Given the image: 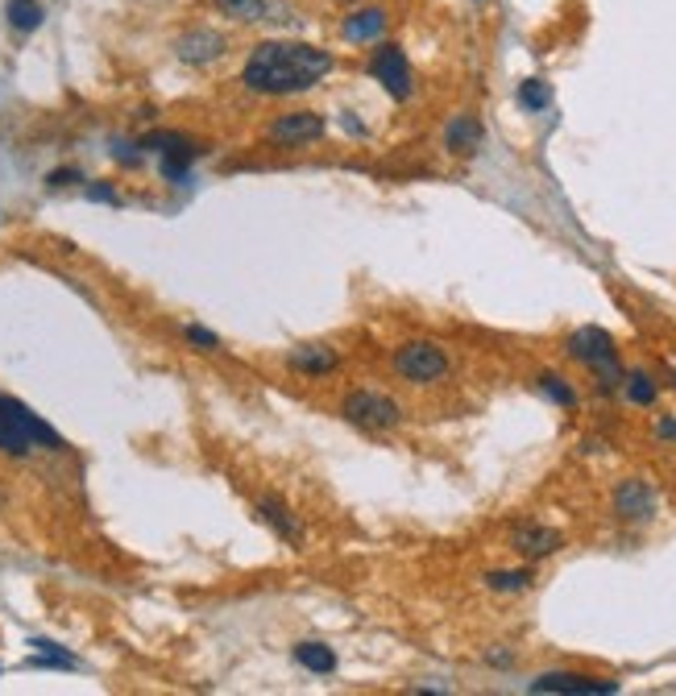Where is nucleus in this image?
I'll return each instance as SVG.
<instances>
[{
    "instance_id": "9b49d317",
    "label": "nucleus",
    "mask_w": 676,
    "mask_h": 696,
    "mask_svg": "<svg viewBox=\"0 0 676 696\" xmlns=\"http://www.w3.org/2000/svg\"><path fill=\"white\" fill-rule=\"evenodd\" d=\"M175 50H179V59H183V63L204 67V63H212V59H220V54H225V38H220L216 29H191V34H183V38L175 42Z\"/></svg>"
},
{
    "instance_id": "bb28decb",
    "label": "nucleus",
    "mask_w": 676,
    "mask_h": 696,
    "mask_svg": "<svg viewBox=\"0 0 676 696\" xmlns=\"http://www.w3.org/2000/svg\"><path fill=\"white\" fill-rule=\"evenodd\" d=\"M660 436H664V440H676V423H673V418H664V423H660Z\"/></svg>"
},
{
    "instance_id": "4468645a",
    "label": "nucleus",
    "mask_w": 676,
    "mask_h": 696,
    "mask_svg": "<svg viewBox=\"0 0 676 696\" xmlns=\"http://www.w3.org/2000/svg\"><path fill=\"white\" fill-rule=\"evenodd\" d=\"M257 511H262V518L275 527V534H279V539H291V543H299V539H304L299 523H295V514L286 511L282 502H275V498H262V502H257Z\"/></svg>"
},
{
    "instance_id": "1a4fd4ad",
    "label": "nucleus",
    "mask_w": 676,
    "mask_h": 696,
    "mask_svg": "<svg viewBox=\"0 0 676 696\" xmlns=\"http://www.w3.org/2000/svg\"><path fill=\"white\" fill-rule=\"evenodd\" d=\"M532 693H618L614 680H594L582 672H548L532 680Z\"/></svg>"
},
{
    "instance_id": "6ab92c4d",
    "label": "nucleus",
    "mask_w": 676,
    "mask_h": 696,
    "mask_svg": "<svg viewBox=\"0 0 676 696\" xmlns=\"http://www.w3.org/2000/svg\"><path fill=\"white\" fill-rule=\"evenodd\" d=\"M532 572H527V568H519V572H490V577H486V584H490L494 593H527V589H532Z\"/></svg>"
},
{
    "instance_id": "39448f33",
    "label": "nucleus",
    "mask_w": 676,
    "mask_h": 696,
    "mask_svg": "<svg viewBox=\"0 0 676 696\" xmlns=\"http://www.w3.org/2000/svg\"><path fill=\"white\" fill-rule=\"evenodd\" d=\"M341 415L349 418L353 427H361V431H391V427L403 423V411H398L395 398L378 395V390H353L341 402Z\"/></svg>"
},
{
    "instance_id": "a211bd4d",
    "label": "nucleus",
    "mask_w": 676,
    "mask_h": 696,
    "mask_svg": "<svg viewBox=\"0 0 676 696\" xmlns=\"http://www.w3.org/2000/svg\"><path fill=\"white\" fill-rule=\"evenodd\" d=\"M623 390H627V398L635 402V407H652V402H655V382L648 377V373H639V370L623 377Z\"/></svg>"
},
{
    "instance_id": "dca6fc26",
    "label": "nucleus",
    "mask_w": 676,
    "mask_h": 696,
    "mask_svg": "<svg viewBox=\"0 0 676 696\" xmlns=\"http://www.w3.org/2000/svg\"><path fill=\"white\" fill-rule=\"evenodd\" d=\"M4 17H9L13 29L29 34V29H38V25H42L47 13H42V4H38V0H9V4H4Z\"/></svg>"
},
{
    "instance_id": "20e7f679",
    "label": "nucleus",
    "mask_w": 676,
    "mask_h": 696,
    "mask_svg": "<svg viewBox=\"0 0 676 696\" xmlns=\"http://www.w3.org/2000/svg\"><path fill=\"white\" fill-rule=\"evenodd\" d=\"M391 361H395L398 377L411 382V386H432V382L448 377V352L432 340H407V345L395 348Z\"/></svg>"
},
{
    "instance_id": "9d476101",
    "label": "nucleus",
    "mask_w": 676,
    "mask_h": 696,
    "mask_svg": "<svg viewBox=\"0 0 676 696\" xmlns=\"http://www.w3.org/2000/svg\"><path fill=\"white\" fill-rule=\"evenodd\" d=\"M560 543H564V539H560V531H552V527H539V523H523V527L511 534V547L523 559L552 556V552H560Z\"/></svg>"
},
{
    "instance_id": "7ed1b4c3",
    "label": "nucleus",
    "mask_w": 676,
    "mask_h": 696,
    "mask_svg": "<svg viewBox=\"0 0 676 696\" xmlns=\"http://www.w3.org/2000/svg\"><path fill=\"white\" fill-rule=\"evenodd\" d=\"M569 357L582 361L585 370H594V377H598L602 390H618L623 377H627L623 365H618L614 340H610V332H602V327H582V332H573V336H569Z\"/></svg>"
},
{
    "instance_id": "a878e982",
    "label": "nucleus",
    "mask_w": 676,
    "mask_h": 696,
    "mask_svg": "<svg viewBox=\"0 0 676 696\" xmlns=\"http://www.w3.org/2000/svg\"><path fill=\"white\" fill-rule=\"evenodd\" d=\"M92 199H109V204H113V199H117V195H113V186H92Z\"/></svg>"
},
{
    "instance_id": "f257e3e1",
    "label": "nucleus",
    "mask_w": 676,
    "mask_h": 696,
    "mask_svg": "<svg viewBox=\"0 0 676 696\" xmlns=\"http://www.w3.org/2000/svg\"><path fill=\"white\" fill-rule=\"evenodd\" d=\"M332 70V54L307 42H262L245 59L241 83L262 95H295L316 88Z\"/></svg>"
},
{
    "instance_id": "5701e85b",
    "label": "nucleus",
    "mask_w": 676,
    "mask_h": 696,
    "mask_svg": "<svg viewBox=\"0 0 676 696\" xmlns=\"http://www.w3.org/2000/svg\"><path fill=\"white\" fill-rule=\"evenodd\" d=\"M34 647H38V659H34V663H42V668H75V659L63 655L54 643H34Z\"/></svg>"
},
{
    "instance_id": "0eeeda50",
    "label": "nucleus",
    "mask_w": 676,
    "mask_h": 696,
    "mask_svg": "<svg viewBox=\"0 0 676 696\" xmlns=\"http://www.w3.org/2000/svg\"><path fill=\"white\" fill-rule=\"evenodd\" d=\"M614 514L623 523H648L655 514V489L648 481H639V477L623 481V486L614 489Z\"/></svg>"
},
{
    "instance_id": "393cba45",
    "label": "nucleus",
    "mask_w": 676,
    "mask_h": 696,
    "mask_svg": "<svg viewBox=\"0 0 676 696\" xmlns=\"http://www.w3.org/2000/svg\"><path fill=\"white\" fill-rule=\"evenodd\" d=\"M50 186H67V183H79V170H50Z\"/></svg>"
},
{
    "instance_id": "412c9836",
    "label": "nucleus",
    "mask_w": 676,
    "mask_h": 696,
    "mask_svg": "<svg viewBox=\"0 0 676 696\" xmlns=\"http://www.w3.org/2000/svg\"><path fill=\"white\" fill-rule=\"evenodd\" d=\"M519 104L532 108V113H539V108L552 104V88H548L544 79H527V83H519Z\"/></svg>"
},
{
    "instance_id": "6e6552de",
    "label": "nucleus",
    "mask_w": 676,
    "mask_h": 696,
    "mask_svg": "<svg viewBox=\"0 0 676 696\" xmlns=\"http://www.w3.org/2000/svg\"><path fill=\"white\" fill-rule=\"evenodd\" d=\"M324 138V116L320 113H286L270 125L275 145H307V141Z\"/></svg>"
},
{
    "instance_id": "423d86ee",
    "label": "nucleus",
    "mask_w": 676,
    "mask_h": 696,
    "mask_svg": "<svg viewBox=\"0 0 676 696\" xmlns=\"http://www.w3.org/2000/svg\"><path fill=\"white\" fill-rule=\"evenodd\" d=\"M370 75L395 95V100H407L411 95V67H407V54L398 47H378L370 54Z\"/></svg>"
},
{
    "instance_id": "f8f14e48",
    "label": "nucleus",
    "mask_w": 676,
    "mask_h": 696,
    "mask_svg": "<svg viewBox=\"0 0 676 696\" xmlns=\"http://www.w3.org/2000/svg\"><path fill=\"white\" fill-rule=\"evenodd\" d=\"M444 141H448V150L461 154V158L477 154V150H482V120H477V116H457V120L448 125Z\"/></svg>"
},
{
    "instance_id": "f03ea898",
    "label": "nucleus",
    "mask_w": 676,
    "mask_h": 696,
    "mask_svg": "<svg viewBox=\"0 0 676 696\" xmlns=\"http://www.w3.org/2000/svg\"><path fill=\"white\" fill-rule=\"evenodd\" d=\"M34 448L63 452V440H59L54 427H47L25 402L0 395V452H4V456H29Z\"/></svg>"
},
{
    "instance_id": "4be33fe9",
    "label": "nucleus",
    "mask_w": 676,
    "mask_h": 696,
    "mask_svg": "<svg viewBox=\"0 0 676 696\" xmlns=\"http://www.w3.org/2000/svg\"><path fill=\"white\" fill-rule=\"evenodd\" d=\"M539 390L552 398V402H560V407H573V402H577V395L564 386V377H557V373H539Z\"/></svg>"
},
{
    "instance_id": "f3484780",
    "label": "nucleus",
    "mask_w": 676,
    "mask_h": 696,
    "mask_svg": "<svg viewBox=\"0 0 676 696\" xmlns=\"http://www.w3.org/2000/svg\"><path fill=\"white\" fill-rule=\"evenodd\" d=\"M295 659L304 663L307 672H316V675L332 672V668H336V655H332L324 643H299V647H295Z\"/></svg>"
},
{
    "instance_id": "b1692460",
    "label": "nucleus",
    "mask_w": 676,
    "mask_h": 696,
    "mask_svg": "<svg viewBox=\"0 0 676 696\" xmlns=\"http://www.w3.org/2000/svg\"><path fill=\"white\" fill-rule=\"evenodd\" d=\"M183 336H187V340H191L195 348H200V352H216V348H220V340L212 336L208 327H200V324H187V327H183Z\"/></svg>"
},
{
    "instance_id": "ddd939ff",
    "label": "nucleus",
    "mask_w": 676,
    "mask_h": 696,
    "mask_svg": "<svg viewBox=\"0 0 676 696\" xmlns=\"http://www.w3.org/2000/svg\"><path fill=\"white\" fill-rule=\"evenodd\" d=\"M382 29H386V13H382V9H361V13L345 17L341 38H345V42H373Z\"/></svg>"
},
{
    "instance_id": "2eb2a0df",
    "label": "nucleus",
    "mask_w": 676,
    "mask_h": 696,
    "mask_svg": "<svg viewBox=\"0 0 676 696\" xmlns=\"http://www.w3.org/2000/svg\"><path fill=\"white\" fill-rule=\"evenodd\" d=\"M291 365L299 373H328L332 365H336V352L328 345H304L291 352Z\"/></svg>"
},
{
    "instance_id": "aec40b11",
    "label": "nucleus",
    "mask_w": 676,
    "mask_h": 696,
    "mask_svg": "<svg viewBox=\"0 0 676 696\" xmlns=\"http://www.w3.org/2000/svg\"><path fill=\"white\" fill-rule=\"evenodd\" d=\"M212 4L233 22H257L262 9H266V0H212Z\"/></svg>"
}]
</instances>
